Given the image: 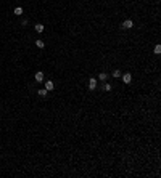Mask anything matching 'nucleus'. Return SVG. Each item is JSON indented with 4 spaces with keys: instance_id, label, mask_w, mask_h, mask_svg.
<instances>
[{
    "instance_id": "obj_1",
    "label": "nucleus",
    "mask_w": 161,
    "mask_h": 178,
    "mask_svg": "<svg viewBox=\"0 0 161 178\" xmlns=\"http://www.w3.org/2000/svg\"><path fill=\"white\" fill-rule=\"evenodd\" d=\"M130 80H132V76H130L129 72H126L124 76H122V82L124 84H130Z\"/></svg>"
},
{
    "instance_id": "obj_2",
    "label": "nucleus",
    "mask_w": 161,
    "mask_h": 178,
    "mask_svg": "<svg viewBox=\"0 0 161 178\" xmlns=\"http://www.w3.org/2000/svg\"><path fill=\"white\" fill-rule=\"evenodd\" d=\"M89 88L90 90H95V88H97V79H90L89 80Z\"/></svg>"
},
{
    "instance_id": "obj_3",
    "label": "nucleus",
    "mask_w": 161,
    "mask_h": 178,
    "mask_svg": "<svg viewBox=\"0 0 161 178\" xmlns=\"http://www.w3.org/2000/svg\"><path fill=\"white\" fill-rule=\"evenodd\" d=\"M53 82H52V80H47V82H45V90H47V92H50V90H53Z\"/></svg>"
},
{
    "instance_id": "obj_4",
    "label": "nucleus",
    "mask_w": 161,
    "mask_h": 178,
    "mask_svg": "<svg viewBox=\"0 0 161 178\" xmlns=\"http://www.w3.org/2000/svg\"><path fill=\"white\" fill-rule=\"evenodd\" d=\"M132 26H134V24H132V21H130V19H126V21L122 22V27H124V29H130Z\"/></svg>"
},
{
    "instance_id": "obj_5",
    "label": "nucleus",
    "mask_w": 161,
    "mask_h": 178,
    "mask_svg": "<svg viewBox=\"0 0 161 178\" xmlns=\"http://www.w3.org/2000/svg\"><path fill=\"white\" fill-rule=\"evenodd\" d=\"M36 47H37V48H44V47H45V42H44V40H40V39H37L36 40Z\"/></svg>"
},
{
    "instance_id": "obj_6",
    "label": "nucleus",
    "mask_w": 161,
    "mask_h": 178,
    "mask_svg": "<svg viewBox=\"0 0 161 178\" xmlns=\"http://www.w3.org/2000/svg\"><path fill=\"white\" fill-rule=\"evenodd\" d=\"M36 80L37 82H42V80H44V74H42V72H36Z\"/></svg>"
},
{
    "instance_id": "obj_7",
    "label": "nucleus",
    "mask_w": 161,
    "mask_h": 178,
    "mask_svg": "<svg viewBox=\"0 0 161 178\" xmlns=\"http://www.w3.org/2000/svg\"><path fill=\"white\" fill-rule=\"evenodd\" d=\"M15 14H16V16H21V14H23V8H21V7L15 8Z\"/></svg>"
},
{
    "instance_id": "obj_8",
    "label": "nucleus",
    "mask_w": 161,
    "mask_h": 178,
    "mask_svg": "<svg viewBox=\"0 0 161 178\" xmlns=\"http://www.w3.org/2000/svg\"><path fill=\"white\" fill-rule=\"evenodd\" d=\"M44 31V24H36V32H42Z\"/></svg>"
},
{
    "instance_id": "obj_9",
    "label": "nucleus",
    "mask_w": 161,
    "mask_h": 178,
    "mask_svg": "<svg viewBox=\"0 0 161 178\" xmlns=\"http://www.w3.org/2000/svg\"><path fill=\"white\" fill-rule=\"evenodd\" d=\"M155 53H156V55L161 53V45H156V47H155Z\"/></svg>"
},
{
    "instance_id": "obj_10",
    "label": "nucleus",
    "mask_w": 161,
    "mask_h": 178,
    "mask_svg": "<svg viewBox=\"0 0 161 178\" xmlns=\"http://www.w3.org/2000/svg\"><path fill=\"white\" fill-rule=\"evenodd\" d=\"M39 95H40V96H45V95H47V90H45V88L39 90Z\"/></svg>"
},
{
    "instance_id": "obj_11",
    "label": "nucleus",
    "mask_w": 161,
    "mask_h": 178,
    "mask_svg": "<svg viewBox=\"0 0 161 178\" xmlns=\"http://www.w3.org/2000/svg\"><path fill=\"white\" fill-rule=\"evenodd\" d=\"M106 74H105V72H102V74H100V80H106Z\"/></svg>"
},
{
    "instance_id": "obj_12",
    "label": "nucleus",
    "mask_w": 161,
    "mask_h": 178,
    "mask_svg": "<svg viewBox=\"0 0 161 178\" xmlns=\"http://www.w3.org/2000/svg\"><path fill=\"white\" fill-rule=\"evenodd\" d=\"M105 90H106V92H110V90H111V85H110V84H105Z\"/></svg>"
},
{
    "instance_id": "obj_13",
    "label": "nucleus",
    "mask_w": 161,
    "mask_h": 178,
    "mask_svg": "<svg viewBox=\"0 0 161 178\" xmlns=\"http://www.w3.org/2000/svg\"><path fill=\"white\" fill-rule=\"evenodd\" d=\"M113 76H114V77H121V72L119 71H114V72H113Z\"/></svg>"
}]
</instances>
